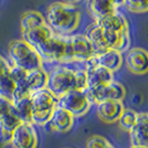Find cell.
<instances>
[{
    "label": "cell",
    "instance_id": "1",
    "mask_svg": "<svg viewBox=\"0 0 148 148\" xmlns=\"http://www.w3.org/2000/svg\"><path fill=\"white\" fill-rule=\"evenodd\" d=\"M86 74L84 70L74 71L66 66H56L48 74L47 90L56 97L60 99L73 90H86Z\"/></svg>",
    "mask_w": 148,
    "mask_h": 148
},
{
    "label": "cell",
    "instance_id": "2",
    "mask_svg": "<svg viewBox=\"0 0 148 148\" xmlns=\"http://www.w3.org/2000/svg\"><path fill=\"white\" fill-rule=\"evenodd\" d=\"M80 19V10L74 5L54 2L47 9L45 23L56 34L68 36L77 29Z\"/></svg>",
    "mask_w": 148,
    "mask_h": 148
},
{
    "label": "cell",
    "instance_id": "3",
    "mask_svg": "<svg viewBox=\"0 0 148 148\" xmlns=\"http://www.w3.org/2000/svg\"><path fill=\"white\" fill-rule=\"evenodd\" d=\"M85 37L92 44L95 54L107 50H117L122 53L130 45V36H122L105 30L96 21L87 27Z\"/></svg>",
    "mask_w": 148,
    "mask_h": 148
},
{
    "label": "cell",
    "instance_id": "4",
    "mask_svg": "<svg viewBox=\"0 0 148 148\" xmlns=\"http://www.w3.org/2000/svg\"><path fill=\"white\" fill-rule=\"evenodd\" d=\"M8 53L13 66L22 69L27 72L42 68L43 60L41 56L23 39L14 40L9 44Z\"/></svg>",
    "mask_w": 148,
    "mask_h": 148
},
{
    "label": "cell",
    "instance_id": "5",
    "mask_svg": "<svg viewBox=\"0 0 148 148\" xmlns=\"http://www.w3.org/2000/svg\"><path fill=\"white\" fill-rule=\"evenodd\" d=\"M42 60L49 62L73 61V52L70 36L53 33L36 49Z\"/></svg>",
    "mask_w": 148,
    "mask_h": 148
},
{
    "label": "cell",
    "instance_id": "6",
    "mask_svg": "<svg viewBox=\"0 0 148 148\" xmlns=\"http://www.w3.org/2000/svg\"><path fill=\"white\" fill-rule=\"evenodd\" d=\"M30 99L32 106V124L41 126L47 125L58 106V99L47 88H43L32 93Z\"/></svg>",
    "mask_w": 148,
    "mask_h": 148
},
{
    "label": "cell",
    "instance_id": "7",
    "mask_svg": "<svg viewBox=\"0 0 148 148\" xmlns=\"http://www.w3.org/2000/svg\"><path fill=\"white\" fill-rule=\"evenodd\" d=\"M91 105L92 103L90 102L85 91L81 90H73L58 99V106L72 114L74 118L85 115Z\"/></svg>",
    "mask_w": 148,
    "mask_h": 148
},
{
    "label": "cell",
    "instance_id": "8",
    "mask_svg": "<svg viewBox=\"0 0 148 148\" xmlns=\"http://www.w3.org/2000/svg\"><path fill=\"white\" fill-rule=\"evenodd\" d=\"M87 97L92 104H99L106 101H119L122 102L125 97V87L115 81L93 88L85 90Z\"/></svg>",
    "mask_w": 148,
    "mask_h": 148
},
{
    "label": "cell",
    "instance_id": "9",
    "mask_svg": "<svg viewBox=\"0 0 148 148\" xmlns=\"http://www.w3.org/2000/svg\"><path fill=\"white\" fill-rule=\"evenodd\" d=\"M10 145L12 148H37L38 133L32 123H21L13 130Z\"/></svg>",
    "mask_w": 148,
    "mask_h": 148
},
{
    "label": "cell",
    "instance_id": "10",
    "mask_svg": "<svg viewBox=\"0 0 148 148\" xmlns=\"http://www.w3.org/2000/svg\"><path fill=\"white\" fill-rule=\"evenodd\" d=\"M132 146L148 148V113H137L135 125L130 130Z\"/></svg>",
    "mask_w": 148,
    "mask_h": 148
},
{
    "label": "cell",
    "instance_id": "11",
    "mask_svg": "<svg viewBox=\"0 0 148 148\" xmlns=\"http://www.w3.org/2000/svg\"><path fill=\"white\" fill-rule=\"evenodd\" d=\"M84 71L86 74V88L105 85L113 81V72L96 64L86 62V68Z\"/></svg>",
    "mask_w": 148,
    "mask_h": 148
},
{
    "label": "cell",
    "instance_id": "12",
    "mask_svg": "<svg viewBox=\"0 0 148 148\" xmlns=\"http://www.w3.org/2000/svg\"><path fill=\"white\" fill-rule=\"evenodd\" d=\"M126 66L132 73L146 74L148 72V52L142 48H134L127 52Z\"/></svg>",
    "mask_w": 148,
    "mask_h": 148
},
{
    "label": "cell",
    "instance_id": "13",
    "mask_svg": "<svg viewBox=\"0 0 148 148\" xmlns=\"http://www.w3.org/2000/svg\"><path fill=\"white\" fill-rule=\"evenodd\" d=\"M71 45L73 52V61L87 62L95 56L92 44L87 40V38L83 34L70 36Z\"/></svg>",
    "mask_w": 148,
    "mask_h": 148
},
{
    "label": "cell",
    "instance_id": "14",
    "mask_svg": "<svg viewBox=\"0 0 148 148\" xmlns=\"http://www.w3.org/2000/svg\"><path fill=\"white\" fill-rule=\"evenodd\" d=\"M87 62L103 66V68L110 70L111 72H115L122 66L123 58H122V53L117 50H107L105 52L95 54Z\"/></svg>",
    "mask_w": 148,
    "mask_h": 148
},
{
    "label": "cell",
    "instance_id": "15",
    "mask_svg": "<svg viewBox=\"0 0 148 148\" xmlns=\"http://www.w3.org/2000/svg\"><path fill=\"white\" fill-rule=\"evenodd\" d=\"M21 123L22 122L17 115L12 105V108L0 119V143L2 145L10 144L13 130Z\"/></svg>",
    "mask_w": 148,
    "mask_h": 148
},
{
    "label": "cell",
    "instance_id": "16",
    "mask_svg": "<svg viewBox=\"0 0 148 148\" xmlns=\"http://www.w3.org/2000/svg\"><path fill=\"white\" fill-rule=\"evenodd\" d=\"M125 110L119 101H106L97 104V115L105 123H115Z\"/></svg>",
    "mask_w": 148,
    "mask_h": 148
},
{
    "label": "cell",
    "instance_id": "17",
    "mask_svg": "<svg viewBox=\"0 0 148 148\" xmlns=\"http://www.w3.org/2000/svg\"><path fill=\"white\" fill-rule=\"evenodd\" d=\"M48 124L53 130L60 132V133H65L73 127L74 117L68 111L56 106V108L53 112Z\"/></svg>",
    "mask_w": 148,
    "mask_h": 148
},
{
    "label": "cell",
    "instance_id": "18",
    "mask_svg": "<svg viewBox=\"0 0 148 148\" xmlns=\"http://www.w3.org/2000/svg\"><path fill=\"white\" fill-rule=\"evenodd\" d=\"M96 22L105 30H108L117 34H122V36H130L127 21L121 13L115 12Z\"/></svg>",
    "mask_w": 148,
    "mask_h": 148
},
{
    "label": "cell",
    "instance_id": "19",
    "mask_svg": "<svg viewBox=\"0 0 148 148\" xmlns=\"http://www.w3.org/2000/svg\"><path fill=\"white\" fill-rule=\"evenodd\" d=\"M10 68L11 65L0 56V96L11 101L16 86L10 75Z\"/></svg>",
    "mask_w": 148,
    "mask_h": 148
},
{
    "label": "cell",
    "instance_id": "20",
    "mask_svg": "<svg viewBox=\"0 0 148 148\" xmlns=\"http://www.w3.org/2000/svg\"><path fill=\"white\" fill-rule=\"evenodd\" d=\"M87 10L95 21L117 12V8L110 0H87Z\"/></svg>",
    "mask_w": 148,
    "mask_h": 148
},
{
    "label": "cell",
    "instance_id": "21",
    "mask_svg": "<svg viewBox=\"0 0 148 148\" xmlns=\"http://www.w3.org/2000/svg\"><path fill=\"white\" fill-rule=\"evenodd\" d=\"M47 82H48V73L42 68L28 72L25 77L27 92L31 95L32 93L43 90L47 87Z\"/></svg>",
    "mask_w": 148,
    "mask_h": 148
},
{
    "label": "cell",
    "instance_id": "22",
    "mask_svg": "<svg viewBox=\"0 0 148 148\" xmlns=\"http://www.w3.org/2000/svg\"><path fill=\"white\" fill-rule=\"evenodd\" d=\"M53 33L54 32L50 29L48 25H44L42 27H38V28L23 32L22 33V39L30 45H32L34 49H37L40 44L43 43L44 41L47 39H49Z\"/></svg>",
    "mask_w": 148,
    "mask_h": 148
},
{
    "label": "cell",
    "instance_id": "23",
    "mask_svg": "<svg viewBox=\"0 0 148 148\" xmlns=\"http://www.w3.org/2000/svg\"><path fill=\"white\" fill-rule=\"evenodd\" d=\"M12 105L22 123H32V106L30 95L13 101Z\"/></svg>",
    "mask_w": 148,
    "mask_h": 148
},
{
    "label": "cell",
    "instance_id": "24",
    "mask_svg": "<svg viewBox=\"0 0 148 148\" xmlns=\"http://www.w3.org/2000/svg\"><path fill=\"white\" fill-rule=\"evenodd\" d=\"M47 25L44 17L38 11H27L22 14L21 20H20V25H21V31L22 33L25 31H29L31 29H34L38 27H42Z\"/></svg>",
    "mask_w": 148,
    "mask_h": 148
},
{
    "label": "cell",
    "instance_id": "25",
    "mask_svg": "<svg viewBox=\"0 0 148 148\" xmlns=\"http://www.w3.org/2000/svg\"><path fill=\"white\" fill-rule=\"evenodd\" d=\"M136 118H137V113L133 110H124L121 117L118 118V125L122 130H126V132H130L133 126L135 125Z\"/></svg>",
    "mask_w": 148,
    "mask_h": 148
},
{
    "label": "cell",
    "instance_id": "26",
    "mask_svg": "<svg viewBox=\"0 0 148 148\" xmlns=\"http://www.w3.org/2000/svg\"><path fill=\"white\" fill-rule=\"evenodd\" d=\"M124 6L132 12H147L148 0H124Z\"/></svg>",
    "mask_w": 148,
    "mask_h": 148
},
{
    "label": "cell",
    "instance_id": "27",
    "mask_svg": "<svg viewBox=\"0 0 148 148\" xmlns=\"http://www.w3.org/2000/svg\"><path fill=\"white\" fill-rule=\"evenodd\" d=\"M86 148H114L110 142L99 135H94L88 138L86 143Z\"/></svg>",
    "mask_w": 148,
    "mask_h": 148
},
{
    "label": "cell",
    "instance_id": "28",
    "mask_svg": "<svg viewBox=\"0 0 148 148\" xmlns=\"http://www.w3.org/2000/svg\"><path fill=\"white\" fill-rule=\"evenodd\" d=\"M12 108V102L3 96H0V119Z\"/></svg>",
    "mask_w": 148,
    "mask_h": 148
},
{
    "label": "cell",
    "instance_id": "29",
    "mask_svg": "<svg viewBox=\"0 0 148 148\" xmlns=\"http://www.w3.org/2000/svg\"><path fill=\"white\" fill-rule=\"evenodd\" d=\"M110 1H111L112 3L116 7V8H118V7H121L124 5V0H110Z\"/></svg>",
    "mask_w": 148,
    "mask_h": 148
},
{
    "label": "cell",
    "instance_id": "30",
    "mask_svg": "<svg viewBox=\"0 0 148 148\" xmlns=\"http://www.w3.org/2000/svg\"><path fill=\"white\" fill-rule=\"evenodd\" d=\"M77 1H80V0H64V2H65V3H70V5L75 3V2H77Z\"/></svg>",
    "mask_w": 148,
    "mask_h": 148
},
{
    "label": "cell",
    "instance_id": "31",
    "mask_svg": "<svg viewBox=\"0 0 148 148\" xmlns=\"http://www.w3.org/2000/svg\"><path fill=\"white\" fill-rule=\"evenodd\" d=\"M130 148H144V147H137V146H132Z\"/></svg>",
    "mask_w": 148,
    "mask_h": 148
}]
</instances>
